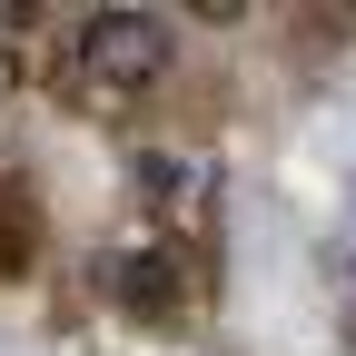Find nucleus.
Instances as JSON below:
<instances>
[{
	"label": "nucleus",
	"instance_id": "2",
	"mask_svg": "<svg viewBox=\"0 0 356 356\" xmlns=\"http://www.w3.org/2000/svg\"><path fill=\"white\" fill-rule=\"evenodd\" d=\"M346 277H356V267H346Z\"/></svg>",
	"mask_w": 356,
	"mask_h": 356
},
{
	"label": "nucleus",
	"instance_id": "1",
	"mask_svg": "<svg viewBox=\"0 0 356 356\" xmlns=\"http://www.w3.org/2000/svg\"><path fill=\"white\" fill-rule=\"evenodd\" d=\"M178 40L159 10H89L79 40H70V79L89 89V99H149V89L168 79Z\"/></svg>",
	"mask_w": 356,
	"mask_h": 356
}]
</instances>
